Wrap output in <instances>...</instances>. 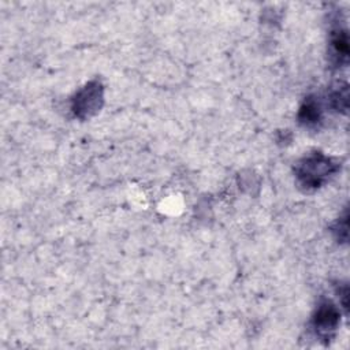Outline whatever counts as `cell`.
<instances>
[{"instance_id": "1", "label": "cell", "mask_w": 350, "mask_h": 350, "mask_svg": "<svg viewBox=\"0 0 350 350\" xmlns=\"http://www.w3.org/2000/svg\"><path fill=\"white\" fill-rule=\"evenodd\" d=\"M338 168V163L331 157L321 152H313L298 161L294 172L298 185L304 190H316L321 187Z\"/></svg>"}, {"instance_id": "2", "label": "cell", "mask_w": 350, "mask_h": 350, "mask_svg": "<svg viewBox=\"0 0 350 350\" xmlns=\"http://www.w3.org/2000/svg\"><path fill=\"white\" fill-rule=\"evenodd\" d=\"M103 93H104V89L100 81L94 79L88 82L83 88H81L75 93L72 98L71 109L74 115L79 119H86L97 113L104 101Z\"/></svg>"}, {"instance_id": "3", "label": "cell", "mask_w": 350, "mask_h": 350, "mask_svg": "<svg viewBox=\"0 0 350 350\" xmlns=\"http://www.w3.org/2000/svg\"><path fill=\"white\" fill-rule=\"evenodd\" d=\"M339 323L340 312L331 301H323L312 317V328L321 339L332 338Z\"/></svg>"}, {"instance_id": "4", "label": "cell", "mask_w": 350, "mask_h": 350, "mask_svg": "<svg viewBox=\"0 0 350 350\" xmlns=\"http://www.w3.org/2000/svg\"><path fill=\"white\" fill-rule=\"evenodd\" d=\"M329 60L334 67L340 68L349 62V37L346 29L336 27L329 38Z\"/></svg>"}, {"instance_id": "5", "label": "cell", "mask_w": 350, "mask_h": 350, "mask_svg": "<svg viewBox=\"0 0 350 350\" xmlns=\"http://www.w3.org/2000/svg\"><path fill=\"white\" fill-rule=\"evenodd\" d=\"M323 119V111L320 103L309 96L304 100L298 111V120L305 127H317Z\"/></svg>"}, {"instance_id": "6", "label": "cell", "mask_w": 350, "mask_h": 350, "mask_svg": "<svg viewBox=\"0 0 350 350\" xmlns=\"http://www.w3.org/2000/svg\"><path fill=\"white\" fill-rule=\"evenodd\" d=\"M329 105L334 111L346 113L347 107H349V89L347 83H339L335 89L331 90L329 93Z\"/></svg>"}, {"instance_id": "7", "label": "cell", "mask_w": 350, "mask_h": 350, "mask_svg": "<svg viewBox=\"0 0 350 350\" xmlns=\"http://www.w3.org/2000/svg\"><path fill=\"white\" fill-rule=\"evenodd\" d=\"M347 219H349V215H347V211H345L343 216L339 217V220L335 223L334 226V234H335V238L338 242H346L347 241V230H349V223H347Z\"/></svg>"}]
</instances>
